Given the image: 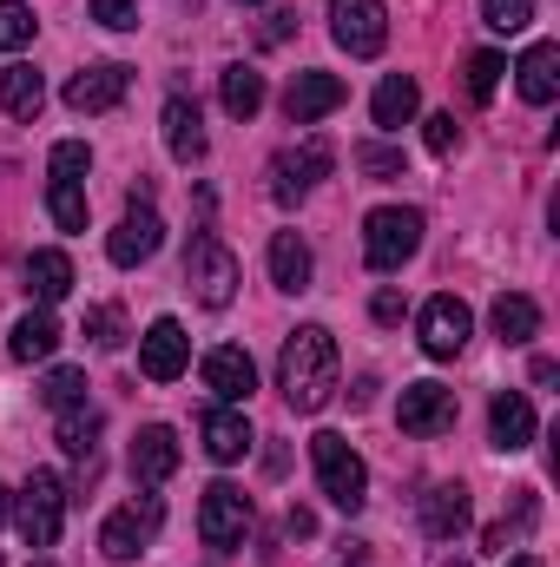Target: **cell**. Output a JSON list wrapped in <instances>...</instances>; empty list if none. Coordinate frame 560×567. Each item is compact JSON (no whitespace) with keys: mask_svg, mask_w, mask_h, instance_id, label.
<instances>
[{"mask_svg":"<svg viewBox=\"0 0 560 567\" xmlns=\"http://www.w3.org/2000/svg\"><path fill=\"white\" fill-rule=\"evenodd\" d=\"M488 323H495V337L501 343H535L541 337V303L535 297H521V290H508V297H495V310H488Z\"/></svg>","mask_w":560,"mask_h":567,"instance_id":"obj_24","label":"cell"},{"mask_svg":"<svg viewBox=\"0 0 560 567\" xmlns=\"http://www.w3.org/2000/svg\"><path fill=\"white\" fill-rule=\"evenodd\" d=\"M7 515H13V495H7V488H0V522H7Z\"/></svg>","mask_w":560,"mask_h":567,"instance_id":"obj_45","label":"cell"},{"mask_svg":"<svg viewBox=\"0 0 560 567\" xmlns=\"http://www.w3.org/2000/svg\"><path fill=\"white\" fill-rule=\"evenodd\" d=\"M185 363H191V337H185V323H178V317H152V330L139 337V370L152 377V383H178Z\"/></svg>","mask_w":560,"mask_h":567,"instance_id":"obj_11","label":"cell"},{"mask_svg":"<svg viewBox=\"0 0 560 567\" xmlns=\"http://www.w3.org/2000/svg\"><path fill=\"white\" fill-rule=\"evenodd\" d=\"M13 522H20L27 548H53L60 528H66V482L53 468H33L27 488H20V502H13Z\"/></svg>","mask_w":560,"mask_h":567,"instance_id":"obj_5","label":"cell"},{"mask_svg":"<svg viewBox=\"0 0 560 567\" xmlns=\"http://www.w3.org/2000/svg\"><path fill=\"white\" fill-rule=\"evenodd\" d=\"M46 212L60 231H86V185L80 178H46Z\"/></svg>","mask_w":560,"mask_h":567,"instance_id":"obj_31","label":"cell"},{"mask_svg":"<svg viewBox=\"0 0 560 567\" xmlns=\"http://www.w3.org/2000/svg\"><path fill=\"white\" fill-rule=\"evenodd\" d=\"M46 172H53V178H80V185H86V172H93V152H86L80 140H60V145H53V158H46Z\"/></svg>","mask_w":560,"mask_h":567,"instance_id":"obj_37","label":"cell"},{"mask_svg":"<svg viewBox=\"0 0 560 567\" xmlns=\"http://www.w3.org/2000/svg\"><path fill=\"white\" fill-rule=\"evenodd\" d=\"M158 535V502H126V508H113L106 515V528H100V555L106 561H139V548Z\"/></svg>","mask_w":560,"mask_h":567,"instance_id":"obj_13","label":"cell"},{"mask_svg":"<svg viewBox=\"0 0 560 567\" xmlns=\"http://www.w3.org/2000/svg\"><path fill=\"white\" fill-rule=\"evenodd\" d=\"M0 567H7V561H0Z\"/></svg>","mask_w":560,"mask_h":567,"instance_id":"obj_48","label":"cell"},{"mask_svg":"<svg viewBox=\"0 0 560 567\" xmlns=\"http://www.w3.org/2000/svg\"><path fill=\"white\" fill-rule=\"evenodd\" d=\"M86 390H93V383H86V370H46V383H40V403L60 416V410H80V403H86Z\"/></svg>","mask_w":560,"mask_h":567,"instance_id":"obj_32","label":"cell"},{"mask_svg":"<svg viewBox=\"0 0 560 567\" xmlns=\"http://www.w3.org/2000/svg\"><path fill=\"white\" fill-rule=\"evenodd\" d=\"M330 33L350 60H376L390 40V13L383 0H330Z\"/></svg>","mask_w":560,"mask_h":567,"instance_id":"obj_7","label":"cell"},{"mask_svg":"<svg viewBox=\"0 0 560 567\" xmlns=\"http://www.w3.org/2000/svg\"><path fill=\"white\" fill-rule=\"evenodd\" d=\"M448 567H468V561H448Z\"/></svg>","mask_w":560,"mask_h":567,"instance_id":"obj_46","label":"cell"},{"mask_svg":"<svg viewBox=\"0 0 560 567\" xmlns=\"http://www.w3.org/2000/svg\"><path fill=\"white\" fill-rule=\"evenodd\" d=\"M278 390L297 416H317V410L336 396V337H330L323 323H297V330L283 337Z\"/></svg>","mask_w":560,"mask_h":567,"instance_id":"obj_1","label":"cell"},{"mask_svg":"<svg viewBox=\"0 0 560 567\" xmlns=\"http://www.w3.org/2000/svg\"><path fill=\"white\" fill-rule=\"evenodd\" d=\"M422 140H428V152H435V158H448V152L462 145V126H455V113H428V120H422Z\"/></svg>","mask_w":560,"mask_h":567,"instance_id":"obj_39","label":"cell"},{"mask_svg":"<svg viewBox=\"0 0 560 567\" xmlns=\"http://www.w3.org/2000/svg\"><path fill=\"white\" fill-rule=\"evenodd\" d=\"M218 100H225L231 120H258V113H265V73H258V66H225Z\"/></svg>","mask_w":560,"mask_h":567,"instance_id":"obj_27","label":"cell"},{"mask_svg":"<svg viewBox=\"0 0 560 567\" xmlns=\"http://www.w3.org/2000/svg\"><path fill=\"white\" fill-rule=\"evenodd\" d=\"M283 528H290L297 542H303V535H317V522H310V508H290V515H283Z\"/></svg>","mask_w":560,"mask_h":567,"instance_id":"obj_42","label":"cell"},{"mask_svg":"<svg viewBox=\"0 0 560 567\" xmlns=\"http://www.w3.org/2000/svg\"><path fill=\"white\" fill-rule=\"evenodd\" d=\"M93 20L113 27V33H126V27H139V0H93Z\"/></svg>","mask_w":560,"mask_h":567,"instance_id":"obj_40","label":"cell"},{"mask_svg":"<svg viewBox=\"0 0 560 567\" xmlns=\"http://www.w3.org/2000/svg\"><path fill=\"white\" fill-rule=\"evenodd\" d=\"M462 528H468V488L462 482H435L422 495V535L428 542H455Z\"/></svg>","mask_w":560,"mask_h":567,"instance_id":"obj_20","label":"cell"},{"mask_svg":"<svg viewBox=\"0 0 560 567\" xmlns=\"http://www.w3.org/2000/svg\"><path fill=\"white\" fill-rule=\"evenodd\" d=\"M481 20H488L495 33H528V20H535V0H481Z\"/></svg>","mask_w":560,"mask_h":567,"instance_id":"obj_36","label":"cell"},{"mask_svg":"<svg viewBox=\"0 0 560 567\" xmlns=\"http://www.w3.org/2000/svg\"><path fill=\"white\" fill-rule=\"evenodd\" d=\"M158 245H165V225H158V212H152V205H133V212L120 218V231L106 238V258H113L120 271H133V265H145Z\"/></svg>","mask_w":560,"mask_h":567,"instance_id":"obj_16","label":"cell"},{"mask_svg":"<svg viewBox=\"0 0 560 567\" xmlns=\"http://www.w3.org/2000/svg\"><path fill=\"white\" fill-rule=\"evenodd\" d=\"M205 390H211L218 403H245V396L258 390V363H251L238 343H218V350L205 357Z\"/></svg>","mask_w":560,"mask_h":567,"instance_id":"obj_18","label":"cell"},{"mask_svg":"<svg viewBox=\"0 0 560 567\" xmlns=\"http://www.w3.org/2000/svg\"><path fill=\"white\" fill-rule=\"evenodd\" d=\"M370 310H376V323H403V297H396V290H376Z\"/></svg>","mask_w":560,"mask_h":567,"instance_id":"obj_41","label":"cell"},{"mask_svg":"<svg viewBox=\"0 0 560 567\" xmlns=\"http://www.w3.org/2000/svg\"><path fill=\"white\" fill-rule=\"evenodd\" d=\"M416 106H422L416 80H409V73H383V86H376V100H370L376 126H383V133H403V126L416 120Z\"/></svg>","mask_w":560,"mask_h":567,"instance_id":"obj_23","label":"cell"},{"mask_svg":"<svg viewBox=\"0 0 560 567\" xmlns=\"http://www.w3.org/2000/svg\"><path fill=\"white\" fill-rule=\"evenodd\" d=\"M508 567H541V555H515Z\"/></svg>","mask_w":560,"mask_h":567,"instance_id":"obj_44","label":"cell"},{"mask_svg":"<svg viewBox=\"0 0 560 567\" xmlns=\"http://www.w3.org/2000/svg\"><path fill=\"white\" fill-rule=\"evenodd\" d=\"M178 455H185V449H178V435H172V429L145 423L139 435H133L126 468H133V482H139V488H158V482H172V475H178Z\"/></svg>","mask_w":560,"mask_h":567,"instance_id":"obj_15","label":"cell"},{"mask_svg":"<svg viewBox=\"0 0 560 567\" xmlns=\"http://www.w3.org/2000/svg\"><path fill=\"white\" fill-rule=\"evenodd\" d=\"M198 442H205V455H211V462H225V468H231V462H245V455H251V442H258V435H251V423H245V410L218 403V410H205Z\"/></svg>","mask_w":560,"mask_h":567,"instance_id":"obj_17","label":"cell"},{"mask_svg":"<svg viewBox=\"0 0 560 567\" xmlns=\"http://www.w3.org/2000/svg\"><path fill=\"white\" fill-rule=\"evenodd\" d=\"M0 106L13 113V120H40V106H46V80L33 73V66H0Z\"/></svg>","mask_w":560,"mask_h":567,"instance_id":"obj_26","label":"cell"},{"mask_svg":"<svg viewBox=\"0 0 560 567\" xmlns=\"http://www.w3.org/2000/svg\"><path fill=\"white\" fill-rule=\"evenodd\" d=\"M310 462H317V488H323L343 515H356V508L370 502V468H363V455H356L336 429L310 435Z\"/></svg>","mask_w":560,"mask_h":567,"instance_id":"obj_2","label":"cell"},{"mask_svg":"<svg viewBox=\"0 0 560 567\" xmlns=\"http://www.w3.org/2000/svg\"><path fill=\"white\" fill-rule=\"evenodd\" d=\"M27 290H33L40 303H60V297L73 290V258H66V251H33V258H27Z\"/></svg>","mask_w":560,"mask_h":567,"instance_id":"obj_30","label":"cell"},{"mask_svg":"<svg viewBox=\"0 0 560 567\" xmlns=\"http://www.w3.org/2000/svg\"><path fill=\"white\" fill-rule=\"evenodd\" d=\"M53 442H60L73 462H86V468H93V449H100V410H93V403H80V410H60Z\"/></svg>","mask_w":560,"mask_h":567,"instance_id":"obj_29","label":"cell"},{"mask_svg":"<svg viewBox=\"0 0 560 567\" xmlns=\"http://www.w3.org/2000/svg\"><path fill=\"white\" fill-rule=\"evenodd\" d=\"M396 416H403V435H448L455 416H462V403H455V390L448 383H409L403 390V403H396Z\"/></svg>","mask_w":560,"mask_h":567,"instance_id":"obj_10","label":"cell"},{"mask_svg":"<svg viewBox=\"0 0 560 567\" xmlns=\"http://www.w3.org/2000/svg\"><path fill=\"white\" fill-rule=\"evenodd\" d=\"M422 251V212L416 205H376L363 218V258L370 271H403Z\"/></svg>","mask_w":560,"mask_h":567,"instance_id":"obj_3","label":"cell"},{"mask_svg":"<svg viewBox=\"0 0 560 567\" xmlns=\"http://www.w3.org/2000/svg\"><path fill=\"white\" fill-rule=\"evenodd\" d=\"M508 73H515V86H521V100H528V106H554V93H560V47H554V40L528 47Z\"/></svg>","mask_w":560,"mask_h":567,"instance_id":"obj_19","label":"cell"},{"mask_svg":"<svg viewBox=\"0 0 560 567\" xmlns=\"http://www.w3.org/2000/svg\"><path fill=\"white\" fill-rule=\"evenodd\" d=\"M488 435H495V449H501V455L528 449V442H535V403H528L521 390H501V396H495V410H488Z\"/></svg>","mask_w":560,"mask_h":567,"instance_id":"obj_21","label":"cell"},{"mask_svg":"<svg viewBox=\"0 0 560 567\" xmlns=\"http://www.w3.org/2000/svg\"><path fill=\"white\" fill-rule=\"evenodd\" d=\"M33 567H53V561H33Z\"/></svg>","mask_w":560,"mask_h":567,"instance_id":"obj_47","label":"cell"},{"mask_svg":"<svg viewBox=\"0 0 560 567\" xmlns=\"http://www.w3.org/2000/svg\"><path fill=\"white\" fill-rule=\"evenodd\" d=\"M7 350H13L20 363H46V357L60 350V323H53V310H46V303H40V310H27V317L13 323Z\"/></svg>","mask_w":560,"mask_h":567,"instance_id":"obj_25","label":"cell"},{"mask_svg":"<svg viewBox=\"0 0 560 567\" xmlns=\"http://www.w3.org/2000/svg\"><path fill=\"white\" fill-rule=\"evenodd\" d=\"M501 73H508V60L501 53H468V93L488 106L495 100V86H501Z\"/></svg>","mask_w":560,"mask_h":567,"instance_id":"obj_35","label":"cell"},{"mask_svg":"<svg viewBox=\"0 0 560 567\" xmlns=\"http://www.w3.org/2000/svg\"><path fill=\"white\" fill-rule=\"evenodd\" d=\"M165 145H172L178 165H198V158H205V120H198V106H191L185 93L165 100Z\"/></svg>","mask_w":560,"mask_h":567,"instance_id":"obj_22","label":"cell"},{"mask_svg":"<svg viewBox=\"0 0 560 567\" xmlns=\"http://www.w3.org/2000/svg\"><path fill=\"white\" fill-rule=\"evenodd\" d=\"M356 165H363V172H370V178H403V152H396V145H356Z\"/></svg>","mask_w":560,"mask_h":567,"instance_id":"obj_38","label":"cell"},{"mask_svg":"<svg viewBox=\"0 0 560 567\" xmlns=\"http://www.w3.org/2000/svg\"><path fill=\"white\" fill-rule=\"evenodd\" d=\"M245 535H251V495L238 482H211L205 502H198V542L211 555H238Z\"/></svg>","mask_w":560,"mask_h":567,"instance_id":"obj_6","label":"cell"},{"mask_svg":"<svg viewBox=\"0 0 560 567\" xmlns=\"http://www.w3.org/2000/svg\"><path fill=\"white\" fill-rule=\"evenodd\" d=\"M416 330H422V350L435 357V363H448V357H462V343L475 337V310L462 303V297H428L422 303V317H416Z\"/></svg>","mask_w":560,"mask_h":567,"instance_id":"obj_9","label":"cell"},{"mask_svg":"<svg viewBox=\"0 0 560 567\" xmlns=\"http://www.w3.org/2000/svg\"><path fill=\"white\" fill-rule=\"evenodd\" d=\"M86 337H93V350H120V343H126L120 303H93V310H86Z\"/></svg>","mask_w":560,"mask_h":567,"instance_id":"obj_34","label":"cell"},{"mask_svg":"<svg viewBox=\"0 0 560 567\" xmlns=\"http://www.w3.org/2000/svg\"><path fill=\"white\" fill-rule=\"evenodd\" d=\"M33 27H40V20H33L27 0H0V53H20V47L33 40Z\"/></svg>","mask_w":560,"mask_h":567,"instance_id":"obj_33","label":"cell"},{"mask_svg":"<svg viewBox=\"0 0 560 567\" xmlns=\"http://www.w3.org/2000/svg\"><path fill=\"white\" fill-rule=\"evenodd\" d=\"M290 20H297V13H271V20H265V40H283V33H290Z\"/></svg>","mask_w":560,"mask_h":567,"instance_id":"obj_43","label":"cell"},{"mask_svg":"<svg viewBox=\"0 0 560 567\" xmlns=\"http://www.w3.org/2000/svg\"><path fill=\"white\" fill-rule=\"evenodd\" d=\"M271 284L290 290V297L310 290V245H303L297 231H278V238H271Z\"/></svg>","mask_w":560,"mask_h":567,"instance_id":"obj_28","label":"cell"},{"mask_svg":"<svg viewBox=\"0 0 560 567\" xmlns=\"http://www.w3.org/2000/svg\"><path fill=\"white\" fill-rule=\"evenodd\" d=\"M238 258L225 251V238L218 231H191V245H185V284H191V297L205 303V310H225L231 297H238Z\"/></svg>","mask_w":560,"mask_h":567,"instance_id":"obj_4","label":"cell"},{"mask_svg":"<svg viewBox=\"0 0 560 567\" xmlns=\"http://www.w3.org/2000/svg\"><path fill=\"white\" fill-rule=\"evenodd\" d=\"M126 86H133V66L93 60V66H80V73L66 80V106H73V113H113V106L126 100Z\"/></svg>","mask_w":560,"mask_h":567,"instance_id":"obj_12","label":"cell"},{"mask_svg":"<svg viewBox=\"0 0 560 567\" xmlns=\"http://www.w3.org/2000/svg\"><path fill=\"white\" fill-rule=\"evenodd\" d=\"M330 165H336V152L330 140H303V145H283L278 158H271V198L278 205H297L317 178H330Z\"/></svg>","mask_w":560,"mask_h":567,"instance_id":"obj_8","label":"cell"},{"mask_svg":"<svg viewBox=\"0 0 560 567\" xmlns=\"http://www.w3.org/2000/svg\"><path fill=\"white\" fill-rule=\"evenodd\" d=\"M343 100H350V86H343L336 73H297L290 93H283V113H290V126H317V120H330Z\"/></svg>","mask_w":560,"mask_h":567,"instance_id":"obj_14","label":"cell"}]
</instances>
